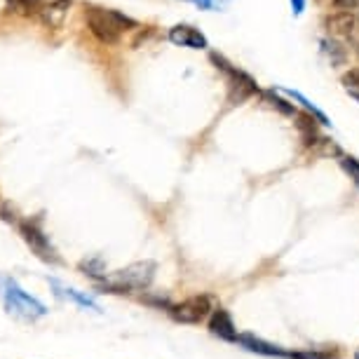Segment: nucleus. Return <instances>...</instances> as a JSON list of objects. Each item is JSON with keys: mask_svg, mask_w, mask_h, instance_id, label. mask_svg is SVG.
<instances>
[{"mask_svg": "<svg viewBox=\"0 0 359 359\" xmlns=\"http://www.w3.org/2000/svg\"><path fill=\"white\" fill-rule=\"evenodd\" d=\"M169 43L179 45V47H188V50H207L209 40L200 29H195L191 24H176L169 29L167 33Z\"/></svg>", "mask_w": 359, "mask_h": 359, "instance_id": "nucleus-7", "label": "nucleus"}, {"mask_svg": "<svg viewBox=\"0 0 359 359\" xmlns=\"http://www.w3.org/2000/svg\"><path fill=\"white\" fill-rule=\"evenodd\" d=\"M235 343H240L242 348L249 350V352H256V355H266V357H289V352H287V350L277 348V345H273V343L261 341V338H256V336H252V334H237V341H235Z\"/></svg>", "mask_w": 359, "mask_h": 359, "instance_id": "nucleus-11", "label": "nucleus"}, {"mask_svg": "<svg viewBox=\"0 0 359 359\" xmlns=\"http://www.w3.org/2000/svg\"><path fill=\"white\" fill-rule=\"evenodd\" d=\"M296 130L301 134V141L306 146H315L320 144L322 137H320V120L315 118V115H310L308 111L306 113H296Z\"/></svg>", "mask_w": 359, "mask_h": 359, "instance_id": "nucleus-12", "label": "nucleus"}, {"mask_svg": "<svg viewBox=\"0 0 359 359\" xmlns=\"http://www.w3.org/2000/svg\"><path fill=\"white\" fill-rule=\"evenodd\" d=\"M355 359H359V350H357V352H355Z\"/></svg>", "mask_w": 359, "mask_h": 359, "instance_id": "nucleus-23", "label": "nucleus"}, {"mask_svg": "<svg viewBox=\"0 0 359 359\" xmlns=\"http://www.w3.org/2000/svg\"><path fill=\"white\" fill-rule=\"evenodd\" d=\"M306 3H308V0H289L291 15H294V17H301L303 12H306Z\"/></svg>", "mask_w": 359, "mask_h": 359, "instance_id": "nucleus-22", "label": "nucleus"}, {"mask_svg": "<svg viewBox=\"0 0 359 359\" xmlns=\"http://www.w3.org/2000/svg\"><path fill=\"white\" fill-rule=\"evenodd\" d=\"M209 331L214 336L223 338V341H237V329L233 317L228 315V310L223 308H214V313L209 315Z\"/></svg>", "mask_w": 359, "mask_h": 359, "instance_id": "nucleus-10", "label": "nucleus"}, {"mask_svg": "<svg viewBox=\"0 0 359 359\" xmlns=\"http://www.w3.org/2000/svg\"><path fill=\"white\" fill-rule=\"evenodd\" d=\"M50 287L54 289V294H57L59 298H64V301L76 303V306H78V308H83V310H92V313H101V306H99L97 301H94L92 296H87L85 291L73 289V287H69V284L59 282L57 277H50Z\"/></svg>", "mask_w": 359, "mask_h": 359, "instance_id": "nucleus-8", "label": "nucleus"}, {"mask_svg": "<svg viewBox=\"0 0 359 359\" xmlns=\"http://www.w3.org/2000/svg\"><path fill=\"white\" fill-rule=\"evenodd\" d=\"M155 261H139L132 263L123 270L113 275H106L104 287L111 291V294H127V291H139V289H148L155 280Z\"/></svg>", "mask_w": 359, "mask_h": 359, "instance_id": "nucleus-3", "label": "nucleus"}, {"mask_svg": "<svg viewBox=\"0 0 359 359\" xmlns=\"http://www.w3.org/2000/svg\"><path fill=\"white\" fill-rule=\"evenodd\" d=\"M169 313L176 322H184V324H200L202 320H207L209 315L214 313L212 308V298L209 296H191L186 301L176 303V306L169 308Z\"/></svg>", "mask_w": 359, "mask_h": 359, "instance_id": "nucleus-6", "label": "nucleus"}, {"mask_svg": "<svg viewBox=\"0 0 359 359\" xmlns=\"http://www.w3.org/2000/svg\"><path fill=\"white\" fill-rule=\"evenodd\" d=\"M263 101H268L270 108H275V111H280L282 115H289V118H296V106L289 104L287 99H282V92L277 90H268V92H261Z\"/></svg>", "mask_w": 359, "mask_h": 359, "instance_id": "nucleus-15", "label": "nucleus"}, {"mask_svg": "<svg viewBox=\"0 0 359 359\" xmlns=\"http://www.w3.org/2000/svg\"><path fill=\"white\" fill-rule=\"evenodd\" d=\"M322 52L327 54L329 57V62H331V66H343L345 62H348V50L338 43V40H334V38H324L322 40Z\"/></svg>", "mask_w": 359, "mask_h": 359, "instance_id": "nucleus-14", "label": "nucleus"}, {"mask_svg": "<svg viewBox=\"0 0 359 359\" xmlns=\"http://www.w3.org/2000/svg\"><path fill=\"white\" fill-rule=\"evenodd\" d=\"M343 85H345V90H348L352 97L359 101V66H357V69H350V71L343 73Z\"/></svg>", "mask_w": 359, "mask_h": 359, "instance_id": "nucleus-18", "label": "nucleus"}, {"mask_svg": "<svg viewBox=\"0 0 359 359\" xmlns=\"http://www.w3.org/2000/svg\"><path fill=\"white\" fill-rule=\"evenodd\" d=\"M40 5H43V0H8V8L19 12V15H26V17H38L40 12Z\"/></svg>", "mask_w": 359, "mask_h": 359, "instance_id": "nucleus-17", "label": "nucleus"}, {"mask_svg": "<svg viewBox=\"0 0 359 359\" xmlns=\"http://www.w3.org/2000/svg\"><path fill=\"white\" fill-rule=\"evenodd\" d=\"M291 359H329L327 352H315V350H306V352H289Z\"/></svg>", "mask_w": 359, "mask_h": 359, "instance_id": "nucleus-21", "label": "nucleus"}, {"mask_svg": "<svg viewBox=\"0 0 359 359\" xmlns=\"http://www.w3.org/2000/svg\"><path fill=\"white\" fill-rule=\"evenodd\" d=\"M334 10L338 12H357L359 10V0H331Z\"/></svg>", "mask_w": 359, "mask_h": 359, "instance_id": "nucleus-20", "label": "nucleus"}, {"mask_svg": "<svg viewBox=\"0 0 359 359\" xmlns=\"http://www.w3.org/2000/svg\"><path fill=\"white\" fill-rule=\"evenodd\" d=\"M19 233H22L24 242L33 249V254H36L38 259H43L47 263H59L57 249L52 247L50 237L45 235L43 219H40V216H36V219L19 221Z\"/></svg>", "mask_w": 359, "mask_h": 359, "instance_id": "nucleus-5", "label": "nucleus"}, {"mask_svg": "<svg viewBox=\"0 0 359 359\" xmlns=\"http://www.w3.org/2000/svg\"><path fill=\"white\" fill-rule=\"evenodd\" d=\"M0 284H3V303L10 317L31 324V322L43 320L47 315L45 303L19 287V282L15 277H0Z\"/></svg>", "mask_w": 359, "mask_h": 359, "instance_id": "nucleus-2", "label": "nucleus"}, {"mask_svg": "<svg viewBox=\"0 0 359 359\" xmlns=\"http://www.w3.org/2000/svg\"><path fill=\"white\" fill-rule=\"evenodd\" d=\"M71 3L73 0H43L40 12H38V19L45 26H50V29H59V26L64 24L66 15H69Z\"/></svg>", "mask_w": 359, "mask_h": 359, "instance_id": "nucleus-9", "label": "nucleus"}, {"mask_svg": "<svg viewBox=\"0 0 359 359\" xmlns=\"http://www.w3.org/2000/svg\"><path fill=\"white\" fill-rule=\"evenodd\" d=\"M188 3H193L195 8H200L205 12H219V10L226 8L230 0H188Z\"/></svg>", "mask_w": 359, "mask_h": 359, "instance_id": "nucleus-19", "label": "nucleus"}, {"mask_svg": "<svg viewBox=\"0 0 359 359\" xmlns=\"http://www.w3.org/2000/svg\"><path fill=\"white\" fill-rule=\"evenodd\" d=\"M209 59H212V64H216V69L228 78V104L230 106H240V104H245L247 99H252L254 94H259V85H256V80L249 76V73L240 71L237 66L230 64L223 54L212 52L209 54Z\"/></svg>", "mask_w": 359, "mask_h": 359, "instance_id": "nucleus-4", "label": "nucleus"}, {"mask_svg": "<svg viewBox=\"0 0 359 359\" xmlns=\"http://www.w3.org/2000/svg\"><path fill=\"white\" fill-rule=\"evenodd\" d=\"M277 92H282V94H287L289 99H294V101H298L306 111L310 113V115H315L317 120H320V125L322 127H331V120L327 118V113L322 111V108H317L313 101H310L306 94H301V92H296V90H289V87H277Z\"/></svg>", "mask_w": 359, "mask_h": 359, "instance_id": "nucleus-13", "label": "nucleus"}, {"mask_svg": "<svg viewBox=\"0 0 359 359\" xmlns=\"http://www.w3.org/2000/svg\"><path fill=\"white\" fill-rule=\"evenodd\" d=\"M338 165L345 174L350 176V181L359 188V160L355 155H345V153H338Z\"/></svg>", "mask_w": 359, "mask_h": 359, "instance_id": "nucleus-16", "label": "nucleus"}, {"mask_svg": "<svg viewBox=\"0 0 359 359\" xmlns=\"http://www.w3.org/2000/svg\"><path fill=\"white\" fill-rule=\"evenodd\" d=\"M85 22L92 36L104 45H115L125 36V31L137 29V22L132 17L111 8H99V5H85Z\"/></svg>", "mask_w": 359, "mask_h": 359, "instance_id": "nucleus-1", "label": "nucleus"}]
</instances>
